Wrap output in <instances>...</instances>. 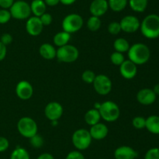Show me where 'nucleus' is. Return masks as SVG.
<instances>
[{
	"mask_svg": "<svg viewBox=\"0 0 159 159\" xmlns=\"http://www.w3.org/2000/svg\"><path fill=\"white\" fill-rule=\"evenodd\" d=\"M14 0H0V7L2 9H8L13 4Z\"/></svg>",
	"mask_w": 159,
	"mask_h": 159,
	"instance_id": "nucleus-40",
	"label": "nucleus"
},
{
	"mask_svg": "<svg viewBox=\"0 0 159 159\" xmlns=\"http://www.w3.org/2000/svg\"><path fill=\"white\" fill-rule=\"evenodd\" d=\"M130 9L136 12H143L147 9L148 0H129Z\"/></svg>",
	"mask_w": 159,
	"mask_h": 159,
	"instance_id": "nucleus-24",
	"label": "nucleus"
},
{
	"mask_svg": "<svg viewBox=\"0 0 159 159\" xmlns=\"http://www.w3.org/2000/svg\"><path fill=\"white\" fill-rule=\"evenodd\" d=\"M99 112L101 118L110 123L117 120L120 115V110L118 104L112 101H107L101 103Z\"/></svg>",
	"mask_w": 159,
	"mask_h": 159,
	"instance_id": "nucleus-3",
	"label": "nucleus"
},
{
	"mask_svg": "<svg viewBox=\"0 0 159 159\" xmlns=\"http://www.w3.org/2000/svg\"><path fill=\"white\" fill-rule=\"evenodd\" d=\"M43 25L42 24L40 17H29L26 23V30L28 34L31 36H38L43 31Z\"/></svg>",
	"mask_w": 159,
	"mask_h": 159,
	"instance_id": "nucleus-13",
	"label": "nucleus"
},
{
	"mask_svg": "<svg viewBox=\"0 0 159 159\" xmlns=\"http://www.w3.org/2000/svg\"><path fill=\"white\" fill-rule=\"evenodd\" d=\"M70 39H71V34L66 32V31H62L57 33L54 36L53 41H54V45L59 48V47H62L64 45H68Z\"/></svg>",
	"mask_w": 159,
	"mask_h": 159,
	"instance_id": "nucleus-22",
	"label": "nucleus"
},
{
	"mask_svg": "<svg viewBox=\"0 0 159 159\" xmlns=\"http://www.w3.org/2000/svg\"><path fill=\"white\" fill-rule=\"evenodd\" d=\"M115 159H135L138 154L133 147L130 146H120L114 151Z\"/></svg>",
	"mask_w": 159,
	"mask_h": 159,
	"instance_id": "nucleus-17",
	"label": "nucleus"
},
{
	"mask_svg": "<svg viewBox=\"0 0 159 159\" xmlns=\"http://www.w3.org/2000/svg\"><path fill=\"white\" fill-rule=\"evenodd\" d=\"M89 131L92 138L97 140H100L106 138L109 132V129L107 125L100 123H98L92 126Z\"/></svg>",
	"mask_w": 159,
	"mask_h": 159,
	"instance_id": "nucleus-18",
	"label": "nucleus"
},
{
	"mask_svg": "<svg viewBox=\"0 0 159 159\" xmlns=\"http://www.w3.org/2000/svg\"><path fill=\"white\" fill-rule=\"evenodd\" d=\"M127 54L129 59L137 65L147 63L151 57L150 49L142 43H136L130 46Z\"/></svg>",
	"mask_w": 159,
	"mask_h": 159,
	"instance_id": "nucleus-2",
	"label": "nucleus"
},
{
	"mask_svg": "<svg viewBox=\"0 0 159 159\" xmlns=\"http://www.w3.org/2000/svg\"><path fill=\"white\" fill-rule=\"evenodd\" d=\"M0 41L2 44H4L5 45H9L12 41V35L9 34V33H5V34H2L1 37H0Z\"/></svg>",
	"mask_w": 159,
	"mask_h": 159,
	"instance_id": "nucleus-39",
	"label": "nucleus"
},
{
	"mask_svg": "<svg viewBox=\"0 0 159 159\" xmlns=\"http://www.w3.org/2000/svg\"><path fill=\"white\" fill-rule=\"evenodd\" d=\"M77 0H60V2L65 6H70L75 3Z\"/></svg>",
	"mask_w": 159,
	"mask_h": 159,
	"instance_id": "nucleus-44",
	"label": "nucleus"
},
{
	"mask_svg": "<svg viewBox=\"0 0 159 159\" xmlns=\"http://www.w3.org/2000/svg\"><path fill=\"white\" fill-rule=\"evenodd\" d=\"M40 20L43 26H49V25L52 23L53 17L50 13L44 12L43 15L40 17Z\"/></svg>",
	"mask_w": 159,
	"mask_h": 159,
	"instance_id": "nucleus-37",
	"label": "nucleus"
},
{
	"mask_svg": "<svg viewBox=\"0 0 159 159\" xmlns=\"http://www.w3.org/2000/svg\"><path fill=\"white\" fill-rule=\"evenodd\" d=\"M145 128L152 134H159V116L150 115L146 118Z\"/></svg>",
	"mask_w": 159,
	"mask_h": 159,
	"instance_id": "nucleus-21",
	"label": "nucleus"
},
{
	"mask_svg": "<svg viewBox=\"0 0 159 159\" xmlns=\"http://www.w3.org/2000/svg\"><path fill=\"white\" fill-rule=\"evenodd\" d=\"M132 125L135 129H141L145 128L146 118L143 116H136L132 119Z\"/></svg>",
	"mask_w": 159,
	"mask_h": 159,
	"instance_id": "nucleus-31",
	"label": "nucleus"
},
{
	"mask_svg": "<svg viewBox=\"0 0 159 159\" xmlns=\"http://www.w3.org/2000/svg\"><path fill=\"white\" fill-rule=\"evenodd\" d=\"M83 23V18L79 14H68L62 20V29L69 34L76 33L80 31Z\"/></svg>",
	"mask_w": 159,
	"mask_h": 159,
	"instance_id": "nucleus-8",
	"label": "nucleus"
},
{
	"mask_svg": "<svg viewBox=\"0 0 159 159\" xmlns=\"http://www.w3.org/2000/svg\"><path fill=\"white\" fill-rule=\"evenodd\" d=\"M10 159H30V157L27 150L22 147H16L11 153Z\"/></svg>",
	"mask_w": 159,
	"mask_h": 159,
	"instance_id": "nucleus-27",
	"label": "nucleus"
},
{
	"mask_svg": "<svg viewBox=\"0 0 159 159\" xmlns=\"http://www.w3.org/2000/svg\"><path fill=\"white\" fill-rule=\"evenodd\" d=\"M31 13L34 14L35 17H40L46 12L47 5L45 4L43 0H33L30 3Z\"/></svg>",
	"mask_w": 159,
	"mask_h": 159,
	"instance_id": "nucleus-20",
	"label": "nucleus"
},
{
	"mask_svg": "<svg viewBox=\"0 0 159 159\" xmlns=\"http://www.w3.org/2000/svg\"><path fill=\"white\" fill-rule=\"evenodd\" d=\"M63 107L57 101H51L48 103L44 108L45 116L50 121H57L63 114Z\"/></svg>",
	"mask_w": 159,
	"mask_h": 159,
	"instance_id": "nucleus-11",
	"label": "nucleus"
},
{
	"mask_svg": "<svg viewBox=\"0 0 159 159\" xmlns=\"http://www.w3.org/2000/svg\"><path fill=\"white\" fill-rule=\"evenodd\" d=\"M157 95L152 89L143 88L137 94V100L143 105H151L156 101Z\"/></svg>",
	"mask_w": 159,
	"mask_h": 159,
	"instance_id": "nucleus-14",
	"label": "nucleus"
},
{
	"mask_svg": "<svg viewBox=\"0 0 159 159\" xmlns=\"http://www.w3.org/2000/svg\"><path fill=\"white\" fill-rule=\"evenodd\" d=\"M128 4V0H108L109 8L113 12H121Z\"/></svg>",
	"mask_w": 159,
	"mask_h": 159,
	"instance_id": "nucleus-26",
	"label": "nucleus"
},
{
	"mask_svg": "<svg viewBox=\"0 0 159 159\" xmlns=\"http://www.w3.org/2000/svg\"><path fill=\"white\" fill-rule=\"evenodd\" d=\"M109 9L107 0H93L89 6V11L92 16L100 17L107 12Z\"/></svg>",
	"mask_w": 159,
	"mask_h": 159,
	"instance_id": "nucleus-16",
	"label": "nucleus"
},
{
	"mask_svg": "<svg viewBox=\"0 0 159 159\" xmlns=\"http://www.w3.org/2000/svg\"><path fill=\"white\" fill-rule=\"evenodd\" d=\"M79 56V51L75 46L66 45L59 47L56 52V58L59 62L65 63H71L75 62Z\"/></svg>",
	"mask_w": 159,
	"mask_h": 159,
	"instance_id": "nucleus-6",
	"label": "nucleus"
},
{
	"mask_svg": "<svg viewBox=\"0 0 159 159\" xmlns=\"http://www.w3.org/2000/svg\"><path fill=\"white\" fill-rule=\"evenodd\" d=\"M101 20L99 19V17H95V16H91L87 20V27L89 30L90 31H97L98 30H99L101 26Z\"/></svg>",
	"mask_w": 159,
	"mask_h": 159,
	"instance_id": "nucleus-28",
	"label": "nucleus"
},
{
	"mask_svg": "<svg viewBox=\"0 0 159 159\" xmlns=\"http://www.w3.org/2000/svg\"><path fill=\"white\" fill-rule=\"evenodd\" d=\"M120 24L121 26V31L124 32L134 33L140 29L141 22L135 16L127 15L121 19Z\"/></svg>",
	"mask_w": 159,
	"mask_h": 159,
	"instance_id": "nucleus-10",
	"label": "nucleus"
},
{
	"mask_svg": "<svg viewBox=\"0 0 159 159\" xmlns=\"http://www.w3.org/2000/svg\"><path fill=\"white\" fill-rule=\"evenodd\" d=\"M96 78V74L93 71L89 70H85L82 74V79L86 84H93Z\"/></svg>",
	"mask_w": 159,
	"mask_h": 159,
	"instance_id": "nucleus-32",
	"label": "nucleus"
},
{
	"mask_svg": "<svg viewBox=\"0 0 159 159\" xmlns=\"http://www.w3.org/2000/svg\"><path fill=\"white\" fill-rule=\"evenodd\" d=\"M11 13L9 10L6 9H0V24H5L8 23L11 19Z\"/></svg>",
	"mask_w": 159,
	"mask_h": 159,
	"instance_id": "nucleus-34",
	"label": "nucleus"
},
{
	"mask_svg": "<svg viewBox=\"0 0 159 159\" xmlns=\"http://www.w3.org/2000/svg\"><path fill=\"white\" fill-rule=\"evenodd\" d=\"M152 90H154V92L155 93V94L159 95V84H155V87H154V88L152 89Z\"/></svg>",
	"mask_w": 159,
	"mask_h": 159,
	"instance_id": "nucleus-45",
	"label": "nucleus"
},
{
	"mask_svg": "<svg viewBox=\"0 0 159 159\" xmlns=\"http://www.w3.org/2000/svg\"><path fill=\"white\" fill-rule=\"evenodd\" d=\"M6 53H7L6 45L0 41V61H2L6 58Z\"/></svg>",
	"mask_w": 159,
	"mask_h": 159,
	"instance_id": "nucleus-41",
	"label": "nucleus"
},
{
	"mask_svg": "<svg viewBox=\"0 0 159 159\" xmlns=\"http://www.w3.org/2000/svg\"><path fill=\"white\" fill-rule=\"evenodd\" d=\"M30 143L33 147L37 149V148H40L43 145V139L41 136L37 133L30 138Z\"/></svg>",
	"mask_w": 159,
	"mask_h": 159,
	"instance_id": "nucleus-30",
	"label": "nucleus"
},
{
	"mask_svg": "<svg viewBox=\"0 0 159 159\" xmlns=\"http://www.w3.org/2000/svg\"><path fill=\"white\" fill-rule=\"evenodd\" d=\"M11 17L16 20H27L31 14L30 6L29 3L23 0L14 2L9 8Z\"/></svg>",
	"mask_w": 159,
	"mask_h": 159,
	"instance_id": "nucleus-7",
	"label": "nucleus"
},
{
	"mask_svg": "<svg viewBox=\"0 0 159 159\" xmlns=\"http://www.w3.org/2000/svg\"><path fill=\"white\" fill-rule=\"evenodd\" d=\"M140 30L144 37L156 39L159 37V16L152 13L146 16L141 23Z\"/></svg>",
	"mask_w": 159,
	"mask_h": 159,
	"instance_id": "nucleus-1",
	"label": "nucleus"
},
{
	"mask_svg": "<svg viewBox=\"0 0 159 159\" xmlns=\"http://www.w3.org/2000/svg\"><path fill=\"white\" fill-rule=\"evenodd\" d=\"M47 6H55L60 3V0H43Z\"/></svg>",
	"mask_w": 159,
	"mask_h": 159,
	"instance_id": "nucleus-43",
	"label": "nucleus"
},
{
	"mask_svg": "<svg viewBox=\"0 0 159 159\" xmlns=\"http://www.w3.org/2000/svg\"><path fill=\"white\" fill-rule=\"evenodd\" d=\"M101 119V115L99 110L96 108H92L87 111L85 115V121L89 126H93L99 123Z\"/></svg>",
	"mask_w": 159,
	"mask_h": 159,
	"instance_id": "nucleus-23",
	"label": "nucleus"
},
{
	"mask_svg": "<svg viewBox=\"0 0 159 159\" xmlns=\"http://www.w3.org/2000/svg\"><path fill=\"white\" fill-rule=\"evenodd\" d=\"M16 93L20 99L26 101L33 96L34 88L30 82L26 80H22L17 84L16 87Z\"/></svg>",
	"mask_w": 159,
	"mask_h": 159,
	"instance_id": "nucleus-12",
	"label": "nucleus"
},
{
	"mask_svg": "<svg viewBox=\"0 0 159 159\" xmlns=\"http://www.w3.org/2000/svg\"><path fill=\"white\" fill-rule=\"evenodd\" d=\"M144 159H159V147H152L146 152Z\"/></svg>",
	"mask_w": 159,
	"mask_h": 159,
	"instance_id": "nucleus-35",
	"label": "nucleus"
},
{
	"mask_svg": "<svg viewBox=\"0 0 159 159\" xmlns=\"http://www.w3.org/2000/svg\"><path fill=\"white\" fill-rule=\"evenodd\" d=\"M121 31V26L120 22L113 21L108 25V32L113 35H116Z\"/></svg>",
	"mask_w": 159,
	"mask_h": 159,
	"instance_id": "nucleus-33",
	"label": "nucleus"
},
{
	"mask_svg": "<svg viewBox=\"0 0 159 159\" xmlns=\"http://www.w3.org/2000/svg\"><path fill=\"white\" fill-rule=\"evenodd\" d=\"M99 159H105V158H99Z\"/></svg>",
	"mask_w": 159,
	"mask_h": 159,
	"instance_id": "nucleus-46",
	"label": "nucleus"
},
{
	"mask_svg": "<svg viewBox=\"0 0 159 159\" xmlns=\"http://www.w3.org/2000/svg\"><path fill=\"white\" fill-rule=\"evenodd\" d=\"M56 52L57 50L55 49V48L52 45L48 43L42 44L39 48V53L40 56L48 60L56 58Z\"/></svg>",
	"mask_w": 159,
	"mask_h": 159,
	"instance_id": "nucleus-19",
	"label": "nucleus"
},
{
	"mask_svg": "<svg viewBox=\"0 0 159 159\" xmlns=\"http://www.w3.org/2000/svg\"><path fill=\"white\" fill-rule=\"evenodd\" d=\"M93 84L96 93L100 95H107L110 94L113 87L111 80L109 76L104 74L96 76Z\"/></svg>",
	"mask_w": 159,
	"mask_h": 159,
	"instance_id": "nucleus-9",
	"label": "nucleus"
},
{
	"mask_svg": "<svg viewBox=\"0 0 159 159\" xmlns=\"http://www.w3.org/2000/svg\"><path fill=\"white\" fill-rule=\"evenodd\" d=\"M130 47L128 41L126 40L125 38H123V37L116 38L113 42V48H114L115 51H118V52H127Z\"/></svg>",
	"mask_w": 159,
	"mask_h": 159,
	"instance_id": "nucleus-25",
	"label": "nucleus"
},
{
	"mask_svg": "<svg viewBox=\"0 0 159 159\" xmlns=\"http://www.w3.org/2000/svg\"><path fill=\"white\" fill-rule=\"evenodd\" d=\"M110 60H111L112 63L116 65H120L123 62H124L125 59H124V55L123 53L118 52V51H115L114 52L112 53L110 55Z\"/></svg>",
	"mask_w": 159,
	"mask_h": 159,
	"instance_id": "nucleus-29",
	"label": "nucleus"
},
{
	"mask_svg": "<svg viewBox=\"0 0 159 159\" xmlns=\"http://www.w3.org/2000/svg\"><path fill=\"white\" fill-rule=\"evenodd\" d=\"M17 129L21 136L30 139L36 135L38 131L37 123L31 117H22L17 123Z\"/></svg>",
	"mask_w": 159,
	"mask_h": 159,
	"instance_id": "nucleus-4",
	"label": "nucleus"
},
{
	"mask_svg": "<svg viewBox=\"0 0 159 159\" xmlns=\"http://www.w3.org/2000/svg\"><path fill=\"white\" fill-rule=\"evenodd\" d=\"M9 142L8 139L4 137H0V153L4 152L9 148Z\"/></svg>",
	"mask_w": 159,
	"mask_h": 159,
	"instance_id": "nucleus-38",
	"label": "nucleus"
},
{
	"mask_svg": "<svg viewBox=\"0 0 159 159\" xmlns=\"http://www.w3.org/2000/svg\"><path fill=\"white\" fill-rule=\"evenodd\" d=\"M120 73L125 79H133L138 73V67L136 64L131 62L130 59L124 60V62L120 65Z\"/></svg>",
	"mask_w": 159,
	"mask_h": 159,
	"instance_id": "nucleus-15",
	"label": "nucleus"
},
{
	"mask_svg": "<svg viewBox=\"0 0 159 159\" xmlns=\"http://www.w3.org/2000/svg\"><path fill=\"white\" fill-rule=\"evenodd\" d=\"M65 159H85V156L83 155L80 151H72L67 154Z\"/></svg>",
	"mask_w": 159,
	"mask_h": 159,
	"instance_id": "nucleus-36",
	"label": "nucleus"
},
{
	"mask_svg": "<svg viewBox=\"0 0 159 159\" xmlns=\"http://www.w3.org/2000/svg\"><path fill=\"white\" fill-rule=\"evenodd\" d=\"M91 135L89 131L85 129H79L72 134L71 140L75 147L78 151H84L89 147L92 143Z\"/></svg>",
	"mask_w": 159,
	"mask_h": 159,
	"instance_id": "nucleus-5",
	"label": "nucleus"
},
{
	"mask_svg": "<svg viewBox=\"0 0 159 159\" xmlns=\"http://www.w3.org/2000/svg\"><path fill=\"white\" fill-rule=\"evenodd\" d=\"M37 159H54V157L50 153H43V154H40Z\"/></svg>",
	"mask_w": 159,
	"mask_h": 159,
	"instance_id": "nucleus-42",
	"label": "nucleus"
}]
</instances>
